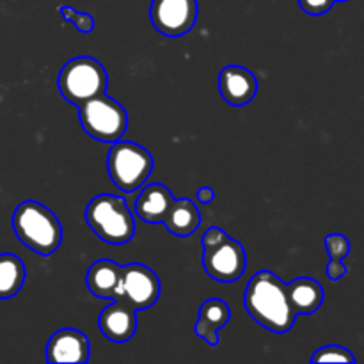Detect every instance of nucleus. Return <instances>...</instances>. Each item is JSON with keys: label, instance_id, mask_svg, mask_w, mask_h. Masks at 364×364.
<instances>
[{"label": "nucleus", "instance_id": "nucleus-1", "mask_svg": "<svg viewBox=\"0 0 364 364\" xmlns=\"http://www.w3.org/2000/svg\"><path fill=\"white\" fill-rule=\"evenodd\" d=\"M244 306L249 316L276 334L288 333L297 318L288 299L287 284L270 270H259L252 276L245 287Z\"/></svg>", "mask_w": 364, "mask_h": 364}, {"label": "nucleus", "instance_id": "nucleus-2", "mask_svg": "<svg viewBox=\"0 0 364 364\" xmlns=\"http://www.w3.org/2000/svg\"><path fill=\"white\" fill-rule=\"evenodd\" d=\"M13 230L18 240L39 256L53 255L63 242L59 217L38 201H23L16 206Z\"/></svg>", "mask_w": 364, "mask_h": 364}, {"label": "nucleus", "instance_id": "nucleus-3", "mask_svg": "<svg viewBox=\"0 0 364 364\" xmlns=\"http://www.w3.org/2000/svg\"><path fill=\"white\" fill-rule=\"evenodd\" d=\"M85 223L102 242L123 245L134 238L135 220L127 201L114 194H98L85 208Z\"/></svg>", "mask_w": 364, "mask_h": 364}, {"label": "nucleus", "instance_id": "nucleus-4", "mask_svg": "<svg viewBox=\"0 0 364 364\" xmlns=\"http://www.w3.org/2000/svg\"><path fill=\"white\" fill-rule=\"evenodd\" d=\"M203 269L217 283H235L247 267L244 245L220 228H210L201 238Z\"/></svg>", "mask_w": 364, "mask_h": 364}, {"label": "nucleus", "instance_id": "nucleus-5", "mask_svg": "<svg viewBox=\"0 0 364 364\" xmlns=\"http://www.w3.org/2000/svg\"><path fill=\"white\" fill-rule=\"evenodd\" d=\"M57 85L63 98L78 107L95 96L103 95L109 85V77L98 59L80 55L64 64L57 78Z\"/></svg>", "mask_w": 364, "mask_h": 364}, {"label": "nucleus", "instance_id": "nucleus-6", "mask_svg": "<svg viewBox=\"0 0 364 364\" xmlns=\"http://www.w3.org/2000/svg\"><path fill=\"white\" fill-rule=\"evenodd\" d=\"M78 121L89 137L105 144L121 141L128 128L127 109L105 92L78 105Z\"/></svg>", "mask_w": 364, "mask_h": 364}, {"label": "nucleus", "instance_id": "nucleus-7", "mask_svg": "<svg viewBox=\"0 0 364 364\" xmlns=\"http://www.w3.org/2000/svg\"><path fill=\"white\" fill-rule=\"evenodd\" d=\"M155 160L141 144L128 141L112 142L107 155V171L121 192H134L148 181Z\"/></svg>", "mask_w": 364, "mask_h": 364}, {"label": "nucleus", "instance_id": "nucleus-8", "mask_svg": "<svg viewBox=\"0 0 364 364\" xmlns=\"http://www.w3.org/2000/svg\"><path fill=\"white\" fill-rule=\"evenodd\" d=\"M160 279L149 267L142 263H128L121 269L119 288L116 299L130 304L135 311L149 309L160 297Z\"/></svg>", "mask_w": 364, "mask_h": 364}, {"label": "nucleus", "instance_id": "nucleus-9", "mask_svg": "<svg viewBox=\"0 0 364 364\" xmlns=\"http://www.w3.org/2000/svg\"><path fill=\"white\" fill-rule=\"evenodd\" d=\"M198 0H151L149 20L167 38H181L198 21Z\"/></svg>", "mask_w": 364, "mask_h": 364}, {"label": "nucleus", "instance_id": "nucleus-10", "mask_svg": "<svg viewBox=\"0 0 364 364\" xmlns=\"http://www.w3.org/2000/svg\"><path fill=\"white\" fill-rule=\"evenodd\" d=\"M219 92L231 107H244L255 100L258 92V78L247 68L231 64L220 70Z\"/></svg>", "mask_w": 364, "mask_h": 364}, {"label": "nucleus", "instance_id": "nucleus-11", "mask_svg": "<svg viewBox=\"0 0 364 364\" xmlns=\"http://www.w3.org/2000/svg\"><path fill=\"white\" fill-rule=\"evenodd\" d=\"M91 347L89 340L82 331L60 329L52 334L46 345V361L66 363V364H85L89 361Z\"/></svg>", "mask_w": 364, "mask_h": 364}, {"label": "nucleus", "instance_id": "nucleus-12", "mask_svg": "<svg viewBox=\"0 0 364 364\" xmlns=\"http://www.w3.org/2000/svg\"><path fill=\"white\" fill-rule=\"evenodd\" d=\"M98 326L107 340L114 343H127L137 331V311L121 299H114L100 313Z\"/></svg>", "mask_w": 364, "mask_h": 364}, {"label": "nucleus", "instance_id": "nucleus-13", "mask_svg": "<svg viewBox=\"0 0 364 364\" xmlns=\"http://www.w3.org/2000/svg\"><path fill=\"white\" fill-rule=\"evenodd\" d=\"M173 203V192L166 185H146L139 198L135 199V213L146 224H164V219H166Z\"/></svg>", "mask_w": 364, "mask_h": 364}, {"label": "nucleus", "instance_id": "nucleus-14", "mask_svg": "<svg viewBox=\"0 0 364 364\" xmlns=\"http://www.w3.org/2000/svg\"><path fill=\"white\" fill-rule=\"evenodd\" d=\"M231 318V309L228 302L223 299H208L201 304L198 313V322L194 326L196 336L201 338L205 343L210 347H217L219 345V333L220 327H226Z\"/></svg>", "mask_w": 364, "mask_h": 364}, {"label": "nucleus", "instance_id": "nucleus-15", "mask_svg": "<svg viewBox=\"0 0 364 364\" xmlns=\"http://www.w3.org/2000/svg\"><path fill=\"white\" fill-rule=\"evenodd\" d=\"M121 269L123 267L114 259H98L92 263L85 276V284L89 291L98 299L114 301L117 295L121 279Z\"/></svg>", "mask_w": 364, "mask_h": 364}, {"label": "nucleus", "instance_id": "nucleus-16", "mask_svg": "<svg viewBox=\"0 0 364 364\" xmlns=\"http://www.w3.org/2000/svg\"><path fill=\"white\" fill-rule=\"evenodd\" d=\"M288 299L295 315H313L320 309L323 302L322 284L311 277H297L287 284Z\"/></svg>", "mask_w": 364, "mask_h": 364}, {"label": "nucleus", "instance_id": "nucleus-17", "mask_svg": "<svg viewBox=\"0 0 364 364\" xmlns=\"http://www.w3.org/2000/svg\"><path fill=\"white\" fill-rule=\"evenodd\" d=\"M164 226L174 237L187 238L192 233H196V230L201 226V213H199V208L191 199H174L173 206H171L166 219H164Z\"/></svg>", "mask_w": 364, "mask_h": 364}, {"label": "nucleus", "instance_id": "nucleus-18", "mask_svg": "<svg viewBox=\"0 0 364 364\" xmlns=\"http://www.w3.org/2000/svg\"><path fill=\"white\" fill-rule=\"evenodd\" d=\"M25 277L27 270L16 255H0V301L13 299L23 287Z\"/></svg>", "mask_w": 364, "mask_h": 364}, {"label": "nucleus", "instance_id": "nucleus-19", "mask_svg": "<svg viewBox=\"0 0 364 364\" xmlns=\"http://www.w3.org/2000/svg\"><path fill=\"white\" fill-rule=\"evenodd\" d=\"M313 363H355L354 354L340 345H327L318 348L311 358Z\"/></svg>", "mask_w": 364, "mask_h": 364}, {"label": "nucleus", "instance_id": "nucleus-20", "mask_svg": "<svg viewBox=\"0 0 364 364\" xmlns=\"http://www.w3.org/2000/svg\"><path fill=\"white\" fill-rule=\"evenodd\" d=\"M59 13L64 20L73 23L75 28L78 32H82V34H89L95 28V16L92 14L84 13V11H77L71 6H60Z\"/></svg>", "mask_w": 364, "mask_h": 364}, {"label": "nucleus", "instance_id": "nucleus-21", "mask_svg": "<svg viewBox=\"0 0 364 364\" xmlns=\"http://www.w3.org/2000/svg\"><path fill=\"white\" fill-rule=\"evenodd\" d=\"M326 249L329 252V258L341 259L343 262L348 255H350V242L347 237L340 233H331L326 238Z\"/></svg>", "mask_w": 364, "mask_h": 364}, {"label": "nucleus", "instance_id": "nucleus-22", "mask_svg": "<svg viewBox=\"0 0 364 364\" xmlns=\"http://www.w3.org/2000/svg\"><path fill=\"white\" fill-rule=\"evenodd\" d=\"M336 0H299V6L309 16H322L329 13Z\"/></svg>", "mask_w": 364, "mask_h": 364}, {"label": "nucleus", "instance_id": "nucleus-23", "mask_svg": "<svg viewBox=\"0 0 364 364\" xmlns=\"http://www.w3.org/2000/svg\"><path fill=\"white\" fill-rule=\"evenodd\" d=\"M347 274V267L341 263V259H329V265H327V277L331 281H340L341 277Z\"/></svg>", "mask_w": 364, "mask_h": 364}, {"label": "nucleus", "instance_id": "nucleus-24", "mask_svg": "<svg viewBox=\"0 0 364 364\" xmlns=\"http://www.w3.org/2000/svg\"><path fill=\"white\" fill-rule=\"evenodd\" d=\"M196 198H198V201L201 205H210L215 199V191L212 187H201L198 191V194H196Z\"/></svg>", "mask_w": 364, "mask_h": 364}, {"label": "nucleus", "instance_id": "nucleus-25", "mask_svg": "<svg viewBox=\"0 0 364 364\" xmlns=\"http://www.w3.org/2000/svg\"><path fill=\"white\" fill-rule=\"evenodd\" d=\"M336 2H347V0H336Z\"/></svg>", "mask_w": 364, "mask_h": 364}]
</instances>
